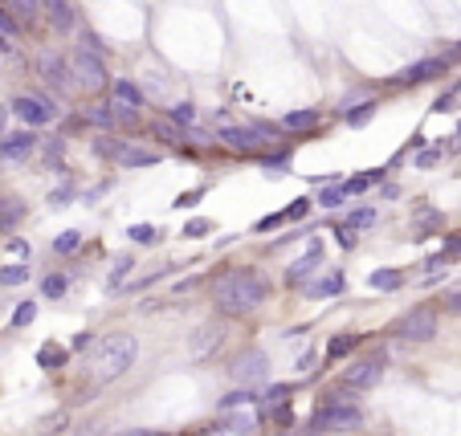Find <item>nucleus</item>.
Returning <instances> with one entry per match:
<instances>
[{
	"instance_id": "obj_3",
	"label": "nucleus",
	"mask_w": 461,
	"mask_h": 436,
	"mask_svg": "<svg viewBox=\"0 0 461 436\" xmlns=\"http://www.w3.org/2000/svg\"><path fill=\"white\" fill-rule=\"evenodd\" d=\"M363 424V412L351 404V396H327V404L314 412V432H355Z\"/></svg>"
},
{
	"instance_id": "obj_13",
	"label": "nucleus",
	"mask_w": 461,
	"mask_h": 436,
	"mask_svg": "<svg viewBox=\"0 0 461 436\" xmlns=\"http://www.w3.org/2000/svg\"><path fill=\"white\" fill-rule=\"evenodd\" d=\"M318 257H323V245L314 241L311 249H306V257H298L290 269H286V286H306L314 274V265H318Z\"/></svg>"
},
{
	"instance_id": "obj_15",
	"label": "nucleus",
	"mask_w": 461,
	"mask_h": 436,
	"mask_svg": "<svg viewBox=\"0 0 461 436\" xmlns=\"http://www.w3.org/2000/svg\"><path fill=\"white\" fill-rule=\"evenodd\" d=\"M41 69H45V82H50L57 94H66L70 86H74V78L66 74V62L57 53H41Z\"/></svg>"
},
{
	"instance_id": "obj_27",
	"label": "nucleus",
	"mask_w": 461,
	"mask_h": 436,
	"mask_svg": "<svg viewBox=\"0 0 461 436\" xmlns=\"http://www.w3.org/2000/svg\"><path fill=\"white\" fill-rule=\"evenodd\" d=\"M282 127L286 130H314L318 127V111H290L282 118Z\"/></svg>"
},
{
	"instance_id": "obj_28",
	"label": "nucleus",
	"mask_w": 461,
	"mask_h": 436,
	"mask_svg": "<svg viewBox=\"0 0 461 436\" xmlns=\"http://www.w3.org/2000/svg\"><path fill=\"white\" fill-rule=\"evenodd\" d=\"M78 249H82V233L78 228H66V233L53 237V253H78Z\"/></svg>"
},
{
	"instance_id": "obj_32",
	"label": "nucleus",
	"mask_w": 461,
	"mask_h": 436,
	"mask_svg": "<svg viewBox=\"0 0 461 436\" xmlns=\"http://www.w3.org/2000/svg\"><path fill=\"white\" fill-rule=\"evenodd\" d=\"M343 200H347V192H343V179H335V184H327V188H323V196H318V204H323V208H339Z\"/></svg>"
},
{
	"instance_id": "obj_45",
	"label": "nucleus",
	"mask_w": 461,
	"mask_h": 436,
	"mask_svg": "<svg viewBox=\"0 0 461 436\" xmlns=\"http://www.w3.org/2000/svg\"><path fill=\"white\" fill-rule=\"evenodd\" d=\"M155 139H164V143H180L184 135H180V130H172V127H155Z\"/></svg>"
},
{
	"instance_id": "obj_19",
	"label": "nucleus",
	"mask_w": 461,
	"mask_h": 436,
	"mask_svg": "<svg viewBox=\"0 0 461 436\" xmlns=\"http://www.w3.org/2000/svg\"><path fill=\"white\" fill-rule=\"evenodd\" d=\"M216 143H225L229 151H237V155H249V139H245V123H225V127L213 135Z\"/></svg>"
},
{
	"instance_id": "obj_29",
	"label": "nucleus",
	"mask_w": 461,
	"mask_h": 436,
	"mask_svg": "<svg viewBox=\"0 0 461 436\" xmlns=\"http://www.w3.org/2000/svg\"><path fill=\"white\" fill-rule=\"evenodd\" d=\"M167 118H172V123H180V127H196V106H192V102H176V106H167Z\"/></svg>"
},
{
	"instance_id": "obj_34",
	"label": "nucleus",
	"mask_w": 461,
	"mask_h": 436,
	"mask_svg": "<svg viewBox=\"0 0 461 436\" xmlns=\"http://www.w3.org/2000/svg\"><path fill=\"white\" fill-rule=\"evenodd\" d=\"M0 33H4V37H9L13 45H17V41H21V21H17V16H13V13H9L4 4H0Z\"/></svg>"
},
{
	"instance_id": "obj_20",
	"label": "nucleus",
	"mask_w": 461,
	"mask_h": 436,
	"mask_svg": "<svg viewBox=\"0 0 461 436\" xmlns=\"http://www.w3.org/2000/svg\"><path fill=\"white\" fill-rule=\"evenodd\" d=\"M253 428H257V420L253 416H245V412H225V420L216 424V432H225V436H253Z\"/></svg>"
},
{
	"instance_id": "obj_53",
	"label": "nucleus",
	"mask_w": 461,
	"mask_h": 436,
	"mask_svg": "<svg viewBox=\"0 0 461 436\" xmlns=\"http://www.w3.org/2000/svg\"><path fill=\"white\" fill-rule=\"evenodd\" d=\"M0 53H13V41H9L4 33H0Z\"/></svg>"
},
{
	"instance_id": "obj_39",
	"label": "nucleus",
	"mask_w": 461,
	"mask_h": 436,
	"mask_svg": "<svg viewBox=\"0 0 461 436\" xmlns=\"http://www.w3.org/2000/svg\"><path fill=\"white\" fill-rule=\"evenodd\" d=\"M37 318V302H21L17 310H13V326H29Z\"/></svg>"
},
{
	"instance_id": "obj_40",
	"label": "nucleus",
	"mask_w": 461,
	"mask_h": 436,
	"mask_svg": "<svg viewBox=\"0 0 461 436\" xmlns=\"http://www.w3.org/2000/svg\"><path fill=\"white\" fill-rule=\"evenodd\" d=\"M209 233H213V220H204V216H200V220H188V225H184V237H192V241L209 237Z\"/></svg>"
},
{
	"instance_id": "obj_38",
	"label": "nucleus",
	"mask_w": 461,
	"mask_h": 436,
	"mask_svg": "<svg viewBox=\"0 0 461 436\" xmlns=\"http://www.w3.org/2000/svg\"><path fill=\"white\" fill-rule=\"evenodd\" d=\"M41 294H45L50 302H53V298H62V294H66V277H62V274H50L45 281H41Z\"/></svg>"
},
{
	"instance_id": "obj_26",
	"label": "nucleus",
	"mask_w": 461,
	"mask_h": 436,
	"mask_svg": "<svg viewBox=\"0 0 461 436\" xmlns=\"http://www.w3.org/2000/svg\"><path fill=\"white\" fill-rule=\"evenodd\" d=\"M9 13L17 16L21 25H33L41 16V0H9Z\"/></svg>"
},
{
	"instance_id": "obj_11",
	"label": "nucleus",
	"mask_w": 461,
	"mask_h": 436,
	"mask_svg": "<svg viewBox=\"0 0 461 436\" xmlns=\"http://www.w3.org/2000/svg\"><path fill=\"white\" fill-rule=\"evenodd\" d=\"M379 375H384V355H376V359H360L355 367H347L343 384H347V388H376Z\"/></svg>"
},
{
	"instance_id": "obj_42",
	"label": "nucleus",
	"mask_w": 461,
	"mask_h": 436,
	"mask_svg": "<svg viewBox=\"0 0 461 436\" xmlns=\"http://www.w3.org/2000/svg\"><path fill=\"white\" fill-rule=\"evenodd\" d=\"M262 167L270 176H282V172H286V155H262Z\"/></svg>"
},
{
	"instance_id": "obj_44",
	"label": "nucleus",
	"mask_w": 461,
	"mask_h": 436,
	"mask_svg": "<svg viewBox=\"0 0 461 436\" xmlns=\"http://www.w3.org/2000/svg\"><path fill=\"white\" fill-rule=\"evenodd\" d=\"M278 225H286V216H282V212H274V216H265V220H257V233H265V228H278Z\"/></svg>"
},
{
	"instance_id": "obj_7",
	"label": "nucleus",
	"mask_w": 461,
	"mask_h": 436,
	"mask_svg": "<svg viewBox=\"0 0 461 436\" xmlns=\"http://www.w3.org/2000/svg\"><path fill=\"white\" fill-rule=\"evenodd\" d=\"M396 335H400L404 342H428L433 335H437V310H428V306L409 310V314L396 323Z\"/></svg>"
},
{
	"instance_id": "obj_17",
	"label": "nucleus",
	"mask_w": 461,
	"mask_h": 436,
	"mask_svg": "<svg viewBox=\"0 0 461 436\" xmlns=\"http://www.w3.org/2000/svg\"><path fill=\"white\" fill-rule=\"evenodd\" d=\"M343 286H347L343 269H327L318 281H306V294L311 298H335V294H343Z\"/></svg>"
},
{
	"instance_id": "obj_35",
	"label": "nucleus",
	"mask_w": 461,
	"mask_h": 436,
	"mask_svg": "<svg viewBox=\"0 0 461 436\" xmlns=\"http://www.w3.org/2000/svg\"><path fill=\"white\" fill-rule=\"evenodd\" d=\"M314 208V200H306V196H298V200H290V208H282V216L286 220H306Z\"/></svg>"
},
{
	"instance_id": "obj_47",
	"label": "nucleus",
	"mask_w": 461,
	"mask_h": 436,
	"mask_svg": "<svg viewBox=\"0 0 461 436\" xmlns=\"http://www.w3.org/2000/svg\"><path fill=\"white\" fill-rule=\"evenodd\" d=\"M339 245H343V249H355V228H339Z\"/></svg>"
},
{
	"instance_id": "obj_30",
	"label": "nucleus",
	"mask_w": 461,
	"mask_h": 436,
	"mask_svg": "<svg viewBox=\"0 0 461 436\" xmlns=\"http://www.w3.org/2000/svg\"><path fill=\"white\" fill-rule=\"evenodd\" d=\"M376 98H367V102H363V106H355V111H347V123H351V127H367V123H372V118H376Z\"/></svg>"
},
{
	"instance_id": "obj_4",
	"label": "nucleus",
	"mask_w": 461,
	"mask_h": 436,
	"mask_svg": "<svg viewBox=\"0 0 461 436\" xmlns=\"http://www.w3.org/2000/svg\"><path fill=\"white\" fill-rule=\"evenodd\" d=\"M66 65L74 69V82L82 86V90H102L106 86V62H102V53L99 49H90V45H74L70 49V57Z\"/></svg>"
},
{
	"instance_id": "obj_21",
	"label": "nucleus",
	"mask_w": 461,
	"mask_h": 436,
	"mask_svg": "<svg viewBox=\"0 0 461 436\" xmlns=\"http://www.w3.org/2000/svg\"><path fill=\"white\" fill-rule=\"evenodd\" d=\"M66 363H70V351L57 347V342H45V347L37 351V367H45V371H57V367H66Z\"/></svg>"
},
{
	"instance_id": "obj_36",
	"label": "nucleus",
	"mask_w": 461,
	"mask_h": 436,
	"mask_svg": "<svg viewBox=\"0 0 461 436\" xmlns=\"http://www.w3.org/2000/svg\"><path fill=\"white\" fill-rule=\"evenodd\" d=\"M86 118H90V123H94V127H115V111H111V106H90V111H86Z\"/></svg>"
},
{
	"instance_id": "obj_52",
	"label": "nucleus",
	"mask_w": 461,
	"mask_h": 436,
	"mask_svg": "<svg viewBox=\"0 0 461 436\" xmlns=\"http://www.w3.org/2000/svg\"><path fill=\"white\" fill-rule=\"evenodd\" d=\"M90 342H94V335H90V330H82V335L74 339V347H90Z\"/></svg>"
},
{
	"instance_id": "obj_22",
	"label": "nucleus",
	"mask_w": 461,
	"mask_h": 436,
	"mask_svg": "<svg viewBox=\"0 0 461 436\" xmlns=\"http://www.w3.org/2000/svg\"><path fill=\"white\" fill-rule=\"evenodd\" d=\"M379 179H384V167H372V172H363V176L343 179V192H347V196H363L367 188H376Z\"/></svg>"
},
{
	"instance_id": "obj_14",
	"label": "nucleus",
	"mask_w": 461,
	"mask_h": 436,
	"mask_svg": "<svg viewBox=\"0 0 461 436\" xmlns=\"http://www.w3.org/2000/svg\"><path fill=\"white\" fill-rule=\"evenodd\" d=\"M41 13L50 16V25L57 33H70V29H74V21H78L70 0H41Z\"/></svg>"
},
{
	"instance_id": "obj_6",
	"label": "nucleus",
	"mask_w": 461,
	"mask_h": 436,
	"mask_svg": "<svg viewBox=\"0 0 461 436\" xmlns=\"http://www.w3.org/2000/svg\"><path fill=\"white\" fill-rule=\"evenodd\" d=\"M13 114H17L25 127H50L53 118H57V106H53L45 94H21L13 98Z\"/></svg>"
},
{
	"instance_id": "obj_9",
	"label": "nucleus",
	"mask_w": 461,
	"mask_h": 436,
	"mask_svg": "<svg viewBox=\"0 0 461 436\" xmlns=\"http://www.w3.org/2000/svg\"><path fill=\"white\" fill-rule=\"evenodd\" d=\"M111 160H115L118 167H151V163H160V151H148V147H139V143L115 139V147H111Z\"/></svg>"
},
{
	"instance_id": "obj_33",
	"label": "nucleus",
	"mask_w": 461,
	"mask_h": 436,
	"mask_svg": "<svg viewBox=\"0 0 461 436\" xmlns=\"http://www.w3.org/2000/svg\"><path fill=\"white\" fill-rule=\"evenodd\" d=\"M29 281V265H4L0 269V286H25Z\"/></svg>"
},
{
	"instance_id": "obj_46",
	"label": "nucleus",
	"mask_w": 461,
	"mask_h": 436,
	"mask_svg": "<svg viewBox=\"0 0 461 436\" xmlns=\"http://www.w3.org/2000/svg\"><path fill=\"white\" fill-rule=\"evenodd\" d=\"M127 269H131V261L123 257V261H118V265H115V274H111V286H118V281L127 277Z\"/></svg>"
},
{
	"instance_id": "obj_37",
	"label": "nucleus",
	"mask_w": 461,
	"mask_h": 436,
	"mask_svg": "<svg viewBox=\"0 0 461 436\" xmlns=\"http://www.w3.org/2000/svg\"><path fill=\"white\" fill-rule=\"evenodd\" d=\"M372 220H376V208H372V204H363V208H355L351 216H347V228H367Z\"/></svg>"
},
{
	"instance_id": "obj_10",
	"label": "nucleus",
	"mask_w": 461,
	"mask_h": 436,
	"mask_svg": "<svg viewBox=\"0 0 461 436\" xmlns=\"http://www.w3.org/2000/svg\"><path fill=\"white\" fill-rule=\"evenodd\" d=\"M33 147H37V135H33V127H25V130H13V135H4V139H0V160H9V163H21V160H29V155H33Z\"/></svg>"
},
{
	"instance_id": "obj_16",
	"label": "nucleus",
	"mask_w": 461,
	"mask_h": 436,
	"mask_svg": "<svg viewBox=\"0 0 461 436\" xmlns=\"http://www.w3.org/2000/svg\"><path fill=\"white\" fill-rule=\"evenodd\" d=\"M25 216H29L25 200H17V196H0V233L21 228V225H25Z\"/></svg>"
},
{
	"instance_id": "obj_43",
	"label": "nucleus",
	"mask_w": 461,
	"mask_h": 436,
	"mask_svg": "<svg viewBox=\"0 0 461 436\" xmlns=\"http://www.w3.org/2000/svg\"><path fill=\"white\" fill-rule=\"evenodd\" d=\"M445 257H461V233H453V237H445Z\"/></svg>"
},
{
	"instance_id": "obj_51",
	"label": "nucleus",
	"mask_w": 461,
	"mask_h": 436,
	"mask_svg": "<svg viewBox=\"0 0 461 436\" xmlns=\"http://www.w3.org/2000/svg\"><path fill=\"white\" fill-rule=\"evenodd\" d=\"M433 160H437V151H425V155H416V167H428Z\"/></svg>"
},
{
	"instance_id": "obj_49",
	"label": "nucleus",
	"mask_w": 461,
	"mask_h": 436,
	"mask_svg": "<svg viewBox=\"0 0 461 436\" xmlns=\"http://www.w3.org/2000/svg\"><path fill=\"white\" fill-rule=\"evenodd\" d=\"M445 302H449V310H453V314H461V290H453Z\"/></svg>"
},
{
	"instance_id": "obj_54",
	"label": "nucleus",
	"mask_w": 461,
	"mask_h": 436,
	"mask_svg": "<svg viewBox=\"0 0 461 436\" xmlns=\"http://www.w3.org/2000/svg\"><path fill=\"white\" fill-rule=\"evenodd\" d=\"M148 436H167V432H148Z\"/></svg>"
},
{
	"instance_id": "obj_1",
	"label": "nucleus",
	"mask_w": 461,
	"mask_h": 436,
	"mask_svg": "<svg viewBox=\"0 0 461 436\" xmlns=\"http://www.w3.org/2000/svg\"><path fill=\"white\" fill-rule=\"evenodd\" d=\"M265 298H270V286H265V277L257 274V269H249V265L221 274V277H216V286H213L216 310H221V314H233V318L253 314Z\"/></svg>"
},
{
	"instance_id": "obj_50",
	"label": "nucleus",
	"mask_w": 461,
	"mask_h": 436,
	"mask_svg": "<svg viewBox=\"0 0 461 436\" xmlns=\"http://www.w3.org/2000/svg\"><path fill=\"white\" fill-rule=\"evenodd\" d=\"M445 261H449V257H445V253H437V257H428V261H425V269H441Z\"/></svg>"
},
{
	"instance_id": "obj_25",
	"label": "nucleus",
	"mask_w": 461,
	"mask_h": 436,
	"mask_svg": "<svg viewBox=\"0 0 461 436\" xmlns=\"http://www.w3.org/2000/svg\"><path fill=\"white\" fill-rule=\"evenodd\" d=\"M290 384H270V388L262 391V404H265V412H278V408H286V400H290Z\"/></svg>"
},
{
	"instance_id": "obj_24",
	"label": "nucleus",
	"mask_w": 461,
	"mask_h": 436,
	"mask_svg": "<svg viewBox=\"0 0 461 436\" xmlns=\"http://www.w3.org/2000/svg\"><path fill=\"white\" fill-rule=\"evenodd\" d=\"M360 342H363V335H339V339H331V342H327V363H335V359L351 355Z\"/></svg>"
},
{
	"instance_id": "obj_23",
	"label": "nucleus",
	"mask_w": 461,
	"mask_h": 436,
	"mask_svg": "<svg viewBox=\"0 0 461 436\" xmlns=\"http://www.w3.org/2000/svg\"><path fill=\"white\" fill-rule=\"evenodd\" d=\"M400 286H404V274H400V269H392V265H384V269H376V274H372V290H379V294L400 290Z\"/></svg>"
},
{
	"instance_id": "obj_5",
	"label": "nucleus",
	"mask_w": 461,
	"mask_h": 436,
	"mask_svg": "<svg viewBox=\"0 0 461 436\" xmlns=\"http://www.w3.org/2000/svg\"><path fill=\"white\" fill-rule=\"evenodd\" d=\"M229 375L245 388V384H270V355H265L262 347H249V351H241V355L233 359Z\"/></svg>"
},
{
	"instance_id": "obj_31",
	"label": "nucleus",
	"mask_w": 461,
	"mask_h": 436,
	"mask_svg": "<svg viewBox=\"0 0 461 436\" xmlns=\"http://www.w3.org/2000/svg\"><path fill=\"white\" fill-rule=\"evenodd\" d=\"M253 400H257V396H253L249 388H237V391H229L216 408H221V412H233V408H245V404H253Z\"/></svg>"
},
{
	"instance_id": "obj_41",
	"label": "nucleus",
	"mask_w": 461,
	"mask_h": 436,
	"mask_svg": "<svg viewBox=\"0 0 461 436\" xmlns=\"http://www.w3.org/2000/svg\"><path fill=\"white\" fill-rule=\"evenodd\" d=\"M127 237H131L135 245H151L155 241V225H131L127 228Z\"/></svg>"
},
{
	"instance_id": "obj_8",
	"label": "nucleus",
	"mask_w": 461,
	"mask_h": 436,
	"mask_svg": "<svg viewBox=\"0 0 461 436\" xmlns=\"http://www.w3.org/2000/svg\"><path fill=\"white\" fill-rule=\"evenodd\" d=\"M111 94H115V118H139V111H143V90L131 78H118L111 86Z\"/></svg>"
},
{
	"instance_id": "obj_2",
	"label": "nucleus",
	"mask_w": 461,
	"mask_h": 436,
	"mask_svg": "<svg viewBox=\"0 0 461 436\" xmlns=\"http://www.w3.org/2000/svg\"><path fill=\"white\" fill-rule=\"evenodd\" d=\"M135 359H139L135 335L115 330V335H106V339L94 347V355H90V375H94L99 384H115V379H123V375L135 367Z\"/></svg>"
},
{
	"instance_id": "obj_48",
	"label": "nucleus",
	"mask_w": 461,
	"mask_h": 436,
	"mask_svg": "<svg viewBox=\"0 0 461 436\" xmlns=\"http://www.w3.org/2000/svg\"><path fill=\"white\" fill-rule=\"evenodd\" d=\"M70 196H74V192H70V188H57V192L50 196V200H53V208H62V204H66Z\"/></svg>"
},
{
	"instance_id": "obj_12",
	"label": "nucleus",
	"mask_w": 461,
	"mask_h": 436,
	"mask_svg": "<svg viewBox=\"0 0 461 436\" xmlns=\"http://www.w3.org/2000/svg\"><path fill=\"white\" fill-rule=\"evenodd\" d=\"M449 69V57H425V62H412L409 69H400V86H416V82H428L437 78V74H445Z\"/></svg>"
},
{
	"instance_id": "obj_18",
	"label": "nucleus",
	"mask_w": 461,
	"mask_h": 436,
	"mask_svg": "<svg viewBox=\"0 0 461 436\" xmlns=\"http://www.w3.org/2000/svg\"><path fill=\"white\" fill-rule=\"evenodd\" d=\"M221 339H225V330H221V326H200L196 335H192V355L196 359H209L216 351V347H221Z\"/></svg>"
}]
</instances>
